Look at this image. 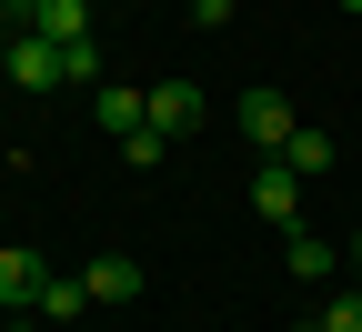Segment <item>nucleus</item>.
Returning <instances> with one entry per match:
<instances>
[{
    "label": "nucleus",
    "mask_w": 362,
    "mask_h": 332,
    "mask_svg": "<svg viewBox=\"0 0 362 332\" xmlns=\"http://www.w3.org/2000/svg\"><path fill=\"white\" fill-rule=\"evenodd\" d=\"M0 81H11V91H61V40L11 30V40H0Z\"/></svg>",
    "instance_id": "obj_1"
},
{
    "label": "nucleus",
    "mask_w": 362,
    "mask_h": 332,
    "mask_svg": "<svg viewBox=\"0 0 362 332\" xmlns=\"http://www.w3.org/2000/svg\"><path fill=\"white\" fill-rule=\"evenodd\" d=\"M292 131H302V121H292L282 91H242V141H252L262 161H282V151H292Z\"/></svg>",
    "instance_id": "obj_2"
},
{
    "label": "nucleus",
    "mask_w": 362,
    "mask_h": 332,
    "mask_svg": "<svg viewBox=\"0 0 362 332\" xmlns=\"http://www.w3.org/2000/svg\"><path fill=\"white\" fill-rule=\"evenodd\" d=\"M90 121H101L111 141H131V131L151 121V91H121V81H101V91H90Z\"/></svg>",
    "instance_id": "obj_3"
},
{
    "label": "nucleus",
    "mask_w": 362,
    "mask_h": 332,
    "mask_svg": "<svg viewBox=\"0 0 362 332\" xmlns=\"http://www.w3.org/2000/svg\"><path fill=\"white\" fill-rule=\"evenodd\" d=\"M40 272H51L40 252H21V242H0V312H30V302H40Z\"/></svg>",
    "instance_id": "obj_4"
},
{
    "label": "nucleus",
    "mask_w": 362,
    "mask_h": 332,
    "mask_svg": "<svg viewBox=\"0 0 362 332\" xmlns=\"http://www.w3.org/2000/svg\"><path fill=\"white\" fill-rule=\"evenodd\" d=\"M252 212L292 231V222H302V171H282V161H272V171H252Z\"/></svg>",
    "instance_id": "obj_5"
},
{
    "label": "nucleus",
    "mask_w": 362,
    "mask_h": 332,
    "mask_svg": "<svg viewBox=\"0 0 362 332\" xmlns=\"http://www.w3.org/2000/svg\"><path fill=\"white\" fill-rule=\"evenodd\" d=\"M192 121H202V81H151V131L181 141Z\"/></svg>",
    "instance_id": "obj_6"
},
{
    "label": "nucleus",
    "mask_w": 362,
    "mask_h": 332,
    "mask_svg": "<svg viewBox=\"0 0 362 332\" xmlns=\"http://www.w3.org/2000/svg\"><path fill=\"white\" fill-rule=\"evenodd\" d=\"M81 312H90V282H81V272H40L30 322H81Z\"/></svg>",
    "instance_id": "obj_7"
},
{
    "label": "nucleus",
    "mask_w": 362,
    "mask_h": 332,
    "mask_svg": "<svg viewBox=\"0 0 362 332\" xmlns=\"http://www.w3.org/2000/svg\"><path fill=\"white\" fill-rule=\"evenodd\" d=\"M21 30H40V40H90V0H30Z\"/></svg>",
    "instance_id": "obj_8"
},
{
    "label": "nucleus",
    "mask_w": 362,
    "mask_h": 332,
    "mask_svg": "<svg viewBox=\"0 0 362 332\" xmlns=\"http://www.w3.org/2000/svg\"><path fill=\"white\" fill-rule=\"evenodd\" d=\"M81 282H90V302H141V262H131V252H101Z\"/></svg>",
    "instance_id": "obj_9"
},
{
    "label": "nucleus",
    "mask_w": 362,
    "mask_h": 332,
    "mask_svg": "<svg viewBox=\"0 0 362 332\" xmlns=\"http://www.w3.org/2000/svg\"><path fill=\"white\" fill-rule=\"evenodd\" d=\"M282 262H292V282H332V262H342V252L322 242V231H302V222H292V231H282Z\"/></svg>",
    "instance_id": "obj_10"
},
{
    "label": "nucleus",
    "mask_w": 362,
    "mask_h": 332,
    "mask_svg": "<svg viewBox=\"0 0 362 332\" xmlns=\"http://www.w3.org/2000/svg\"><path fill=\"white\" fill-rule=\"evenodd\" d=\"M61 81L71 91H101V40H61Z\"/></svg>",
    "instance_id": "obj_11"
},
{
    "label": "nucleus",
    "mask_w": 362,
    "mask_h": 332,
    "mask_svg": "<svg viewBox=\"0 0 362 332\" xmlns=\"http://www.w3.org/2000/svg\"><path fill=\"white\" fill-rule=\"evenodd\" d=\"M322 161H332V131H312V121H302V131H292V151H282V171H322Z\"/></svg>",
    "instance_id": "obj_12"
},
{
    "label": "nucleus",
    "mask_w": 362,
    "mask_h": 332,
    "mask_svg": "<svg viewBox=\"0 0 362 332\" xmlns=\"http://www.w3.org/2000/svg\"><path fill=\"white\" fill-rule=\"evenodd\" d=\"M322 332H362V282H352V292H332V302H322Z\"/></svg>",
    "instance_id": "obj_13"
},
{
    "label": "nucleus",
    "mask_w": 362,
    "mask_h": 332,
    "mask_svg": "<svg viewBox=\"0 0 362 332\" xmlns=\"http://www.w3.org/2000/svg\"><path fill=\"white\" fill-rule=\"evenodd\" d=\"M121 151H131V171H151V161H171V141H161V131L141 121V131H131V141H121Z\"/></svg>",
    "instance_id": "obj_14"
},
{
    "label": "nucleus",
    "mask_w": 362,
    "mask_h": 332,
    "mask_svg": "<svg viewBox=\"0 0 362 332\" xmlns=\"http://www.w3.org/2000/svg\"><path fill=\"white\" fill-rule=\"evenodd\" d=\"M192 21H202V30H221V21H232V0H192Z\"/></svg>",
    "instance_id": "obj_15"
},
{
    "label": "nucleus",
    "mask_w": 362,
    "mask_h": 332,
    "mask_svg": "<svg viewBox=\"0 0 362 332\" xmlns=\"http://www.w3.org/2000/svg\"><path fill=\"white\" fill-rule=\"evenodd\" d=\"M0 332H40V322H30V312H0Z\"/></svg>",
    "instance_id": "obj_16"
},
{
    "label": "nucleus",
    "mask_w": 362,
    "mask_h": 332,
    "mask_svg": "<svg viewBox=\"0 0 362 332\" xmlns=\"http://www.w3.org/2000/svg\"><path fill=\"white\" fill-rule=\"evenodd\" d=\"M21 11H30V0H0V21H11V30H21Z\"/></svg>",
    "instance_id": "obj_17"
},
{
    "label": "nucleus",
    "mask_w": 362,
    "mask_h": 332,
    "mask_svg": "<svg viewBox=\"0 0 362 332\" xmlns=\"http://www.w3.org/2000/svg\"><path fill=\"white\" fill-rule=\"evenodd\" d=\"M342 262H352V282H362V242H352V252H342Z\"/></svg>",
    "instance_id": "obj_18"
},
{
    "label": "nucleus",
    "mask_w": 362,
    "mask_h": 332,
    "mask_svg": "<svg viewBox=\"0 0 362 332\" xmlns=\"http://www.w3.org/2000/svg\"><path fill=\"white\" fill-rule=\"evenodd\" d=\"M342 11H362V0H342Z\"/></svg>",
    "instance_id": "obj_19"
},
{
    "label": "nucleus",
    "mask_w": 362,
    "mask_h": 332,
    "mask_svg": "<svg viewBox=\"0 0 362 332\" xmlns=\"http://www.w3.org/2000/svg\"><path fill=\"white\" fill-rule=\"evenodd\" d=\"M302 332H322V322H302Z\"/></svg>",
    "instance_id": "obj_20"
}]
</instances>
